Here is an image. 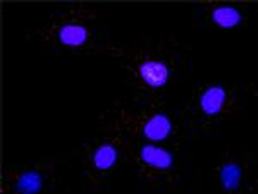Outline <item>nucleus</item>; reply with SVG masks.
<instances>
[{"instance_id": "f257e3e1", "label": "nucleus", "mask_w": 258, "mask_h": 194, "mask_svg": "<svg viewBox=\"0 0 258 194\" xmlns=\"http://www.w3.org/2000/svg\"><path fill=\"white\" fill-rule=\"evenodd\" d=\"M191 52V45L167 30H138L133 41L107 43L105 48L127 88L150 96H164L170 86L188 77Z\"/></svg>"}, {"instance_id": "f03ea898", "label": "nucleus", "mask_w": 258, "mask_h": 194, "mask_svg": "<svg viewBox=\"0 0 258 194\" xmlns=\"http://www.w3.org/2000/svg\"><path fill=\"white\" fill-rule=\"evenodd\" d=\"M107 23L83 2L48 14L40 26L26 30L23 38L53 55H100L107 48Z\"/></svg>"}, {"instance_id": "7ed1b4c3", "label": "nucleus", "mask_w": 258, "mask_h": 194, "mask_svg": "<svg viewBox=\"0 0 258 194\" xmlns=\"http://www.w3.org/2000/svg\"><path fill=\"white\" fill-rule=\"evenodd\" d=\"M97 131H112L131 139L153 143L193 139V136L186 133L179 112L164 96L138 93L119 98L103 110L98 115Z\"/></svg>"}, {"instance_id": "20e7f679", "label": "nucleus", "mask_w": 258, "mask_h": 194, "mask_svg": "<svg viewBox=\"0 0 258 194\" xmlns=\"http://www.w3.org/2000/svg\"><path fill=\"white\" fill-rule=\"evenodd\" d=\"M188 141L153 143L129 138V155L136 168L140 187L165 192L188 191L202 174L195 155L186 150Z\"/></svg>"}, {"instance_id": "39448f33", "label": "nucleus", "mask_w": 258, "mask_h": 194, "mask_svg": "<svg viewBox=\"0 0 258 194\" xmlns=\"http://www.w3.org/2000/svg\"><path fill=\"white\" fill-rule=\"evenodd\" d=\"M253 96V82H193L189 96L177 110L179 119L193 138L220 131L246 112Z\"/></svg>"}, {"instance_id": "423d86ee", "label": "nucleus", "mask_w": 258, "mask_h": 194, "mask_svg": "<svg viewBox=\"0 0 258 194\" xmlns=\"http://www.w3.org/2000/svg\"><path fill=\"white\" fill-rule=\"evenodd\" d=\"M80 177L85 191H107L114 177L131 162L129 138L112 131H97L78 148Z\"/></svg>"}, {"instance_id": "0eeeda50", "label": "nucleus", "mask_w": 258, "mask_h": 194, "mask_svg": "<svg viewBox=\"0 0 258 194\" xmlns=\"http://www.w3.org/2000/svg\"><path fill=\"white\" fill-rule=\"evenodd\" d=\"M73 153L62 151L23 165H7L2 172V191L35 194L48 192L59 182V167L69 162Z\"/></svg>"}, {"instance_id": "6e6552de", "label": "nucleus", "mask_w": 258, "mask_h": 194, "mask_svg": "<svg viewBox=\"0 0 258 194\" xmlns=\"http://www.w3.org/2000/svg\"><path fill=\"white\" fill-rule=\"evenodd\" d=\"M256 153L244 146H224L214 177L226 192L246 194L256 191Z\"/></svg>"}, {"instance_id": "1a4fd4ad", "label": "nucleus", "mask_w": 258, "mask_h": 194, "mask_svg": "<svg viewBox=\"0 0 258 194\" xmlns=\"http://www.w3.org/2000/svg\"><path fill=\"white\" fill-rule=\"evenodd\" d=\"M191 18L202 24L203 28H246L253 16V6L249 4H229V2H212L198 4L189 9Z\"/></svg>"}]
</instances>
